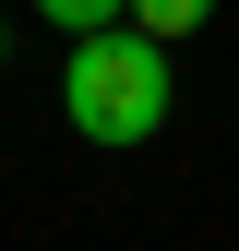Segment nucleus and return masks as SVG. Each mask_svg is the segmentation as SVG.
Segmentation results:
<instances>
[{
    "mask_svg": "<svg viewBox=\"0 0 239 251\" xmlns=\"http://www.w3.org/2000/svg\"><path fill=\"white\" fill-rule=\"evenodd\" d=\"M60 96H72V132H84V144H143V132H167V36H143V24L72 36Z\"/></svg>",
    "mask_w": 239,
    "mask_h": 251,
    "instance_id": "nucleus-1",
    "label": "nucleus"
},
{
    "mask_svg": "<svg viewBox=\"0 0 239 251\" xmlns=\"http://www.w3.org/2000/svg\"><path fill=\"white\" fill-rule=\"evenodd\" d=\"M203 12H215V0H132L143 36H203Z\"/></svg>",
    "mask_w": 239,
    "mask_h": 251,
    "instance_id": "nucleus-2",
    "label": "nucleus"
},
{
    "mask_svg": "<svg viewBox=\"0 0 239 251\" xmlns=\"http://www.w3.org/2000/svg\"><path fill=\"white\" fill-rule=\"evenodd\" d=\"M36 12L60 24V36H108V24H120V12H132V0H36Z\"/></svg>",
    "mask_w": 239,
    "mask_h": 251,
    "instance_id": "nucleus-3",
    "label": "nucleus"
},
{
    "mask_svg": "<svg viewBox=\"0 0 239 251\" xmlns=\"http://www.w3.org/2000/svg\"><path fill=\"white\" fill-rule=\"evenodd\" d=\"M0 48H12V36H0Z\"/></svg>",
    "mask_w": 239,
    "mask_h": 251,
    "instance_id": "nucleus-4",
    "label": "nucleus"
}]
</instances>
